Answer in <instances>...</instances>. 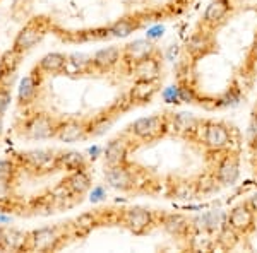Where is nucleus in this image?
Returning a JSON list of instances; mask_svg holds the SVG:
<instances>
[{"instance_id":"1","label":"nucleus","mask_w":257,"mask_h":253,"mask_svg":"<svg viewBox=\"0 0 257 253\" xmlns=\"http://www.w3.org/2000/svg\"><path fill=\"white\" fill-rule=\"evenodd\" d=\"M194 139H197L208 151L223 154L231 149V130L226 123L214 122V120H204L199 123Z\"/></svg>"},{"instance_id":"2","label":"nucleus","mask_w":257,"mask_h":253,"mask_svg":"<svg viewBox=\"0 0 257 253\" xmlns=\"http://www.w3.org/2000/svg\"><path fill=\"white\" fill-rule=\"evenodd\" d=\"M170 130L168 117L165 115H155V117H143L136 120L131 125V132L136 139L144 140V142H151L160 137H163Z\"/></svg>"},{"instance_id":"3","label":"nucleus","mask_w":257,"mask_h":253,"mask_svg":"<svg viewBox=\"0 0 257 253\" xmlns=\"http://www.w3.org/2000/svg\"><path fill=\"white\" fill-rule=\"evenodd\" d=\"M120 222L136 234H144L156 224V214L144 207H131L120 212Z\"/></svg>"},{"instance_id":"4","label":"nucleus","mask_w":257,"mask_h":253,"mask_svg":"<svg viewBox=\"0 0 257 253\" xmlns=\"http://www.w3.org/2000/svg\"><path fill=\"white\" fill-rule=\"evenodd\" d=\"M64 234L60 227L57 226H47L30 233V250L33 251H50L57 250L62 244Z\"/></svg>"},{"instance_id":"5","label":"nucleus","mask_w":257,"mask_h":253,"mask_svg":"<svg viewBox=\"0 0 257 253\" xmlns=\"http://www.w3.org/2000/svg\"><path fill=\"white\" fill-rule=\"evenodd\" d=\"M45 35H47V24H45V21L33 19L18 33L12 47L16 50H19V52L26 53L28 50H31L35 45H38Z\"/></svg>"},{"instance_id":"6","label":"nucleus","mask_w":257,"mask_h":253,"mask_svg":"<svg viewBox=\"0 0 257 253\" xmlns=\"http://www.w3.org/2000/svg\"><path fill=\"white\" fill-rule=\"evenodd\" d=\"M60 122L62 120L53 118L52 115H45V113L35 115V117L26 123V135L35 140L52 139V137L57 135Z\"/></svg>"},{"instance_id":"7","label":"nucleus","mask_w":257,"mask_h":253,"mask_svg":"<svg viewBox=\"0 0 257 253\" xmlns=\"http://www.w3.org/2000/svg\"><path fill=\"white\" fill-rule=\"evenodd\" d=\"M105 180L110 186H113L115 190H120V192L134 190L136 185H139L138 176H136L134 169L128 168V163L108 166V169L105 171Z\"/></svg>"},{"instance_id":"8","label":"nucleus","mask_w":257,"mask_h":253,"mask_svg":"<svg viewBox=\"0 0 257 253\" xmlns=\"http://www.w3.org/2000/svg\"><path fill=\"white\" fill-rule=\"evenodd\" d=\"M23 161L26 166L35 169L40 175L52 173L55 169H60V154H55L52 151H31L23 154Z\"/></svg>"},{"instance_id":"9","label":"nucleus","mask_w":257,"mask_h":253,"mask_svg":"<svg viewBox=\"0 0 257 253\" xmlns=\"http://www.w3.org/2000/svg\"><path fill=\"white\" fill-rule=\"evenodd\" d=\"M216 180L219 185L228 186V185H233L235 181L238 180L240 175V161L238 156L233 154L231 151L223 152V156L219 157L218 164H216Z\"/></svg>"},{"instance_id":"10","label":"nucleus","mask_w":257,"mask_h":253,"mask_svg":"<svg viewBox=\"0 0 257 253\" xmlns=\"http://www.w3.org/2000/svg\"><path fill=\"white\" fill-rule=\"evenodd\" d=\"M226 224L230 227H233L237 233L247 234L250 231H254L255 227V214L252 212V209L247 204H238L230 210Z\"/></svg>"},{"instance_id":"11","label":"nucleus","mask_w":257,"mask_h":253,"mask_svg":"<svg viewBox=\"0 0 257 253\" xmlns=\"http://www.w3.org/2000/svg\"><path fill=\"white\" fill-rule=\"evenodd\" d=\"M89 135V123L84 120H76V118H69L60 122L59 130H57V139L60 142H79V140L86 139Z\"/></svg>"},{"instance_id":"12","label":"nucleus","mask_w":257,"mask_h":253,"mask_svg":"<svg viewBox=\"0 0 257 253\" xmlns=\"http://www.w3.org/2000/svg\"><path fill=\"white\" fill-rule=\"evenodd\" d=\"M128 72L132 74V77H136V81L158 82V79L161 77V62L155 53V55H149L146 59L136 62L134 65H131Z\"/></svg>"},{"instance_id":"13","label":"nucleus","mask_w":257,"mask_h":253,"mask_svg":"<svg viewBox=\"0 0 257 253\" xmlns=\"http://www.w3.org/2000/svg\"><path fill=\"white\" fill-rule=\"evenodd\" d=\"M155 53L156 48L149 40H136L132 43L125 45V48L122 50V62L131 67L136 62L146 59L149 55H155Z\"/></svg>"},{"instance_id":"14","label":"nucleus","mask_w":257,"mask_h":253,"mask_svg":"<svg viewBox=\"0 0 257 253\" xmlns=\"http://www.w3.org/2000/svg\"><path fill=\"white\" fill-rule=\"evenodd\" d=\"M127 156H128V140L120 139V137L118 139L110 140V144L105 147V152H103V157H105L106 166L125 164Z\"/></svg>"},{"instance_id":"15","label":"nucleus","mask_w":257,"mask_h":253,"mask_svg":"<svg viewBox=\"0 0 257 253\" xmlns=\"http://www.w3.org/2000/svg\"><path fill=\"white\" fill-rule=\"evenodd\" d=\"M168 123H170V130L173 134L182 137H194L201 120L192 117L190 113H178L175 117L168 118Z\"/></svg>"},{"instance_id":"16","label":"nucleus","mask_w":257,"mask_h":253,"mask_svg":"<svg viewBox=\"0 0 257 253\" xmlns=\"http://www.w3.org/2000/svg\"><path fill=\"white\" fill-rule=\"evenodd\" d=\"M93 69L96 70H110L115 65H118L122 62V50L117 47H106L98 50L93 55Z\"/></svg>"},{"instance_id":"17","label":"nucleus","mask_w":257,"mask_h":253,"mask_svg":"<svg viewBox=\"0 0 257 253\" xmlns=\"http://www.w3.org/2000/svg\"><path fill=\"white\" fill-rule=\"evenodd\" d=\"M0 250L24 251L30 250V233H23L18 229H4L2 248Z\"/></svg>"},{"instance_id":"18","label":"nucleus","mask_w":257,"mask_h":253,"mask_svg":"<svg viewBox=\"0 0 257 253\" xmlns=\"http://www.w3.org/2000/svg\"><path fill=\"white\" fill-rule=\"evenodd\" d=\"M230 12V0H211L208 9L204 12V24L209 28H216L225 21L226 14Z\"/></svg>"},{"instance_id":"19","label":"nucleus","mask_w":257,"mask_h":253,"mask_svg":"<svg viewBox=\"0 0 257 253\" xmlns=\"http://www.w3.org/2000/svg\"><path fill=\"white\" fill-rule=\"evenodd\" d=\"M158 93V84L153 81H136V84L132 86L128 91V99H131V105L136 103H148L151 101L153 96Z\"/></svg>"},{"instance_id":"20","label":"nucleus","mask_w":257,"mask_h":253,"mask_svg":"<svg viewBox=\"0 0 257 253\" xmlns=\"http://www.w3.org/2000/svg\"><path fill=\"white\" fill-rule=\"evenodd\" d=\"M160 224L173 236H185L190 233V221L182 214H163Z\"/></svg>"},{"instance_id":"21","label":"nucleus","mask_w":257,"mask_h":253,"mask_svg":"<svg viewBox=\"0 0 257 253\" xmlns=\"http://www.w3.org/2000/svg\"><path fill=\"white\" fill-rule=\"evenodd\" d=\"M64 181L76 197H81V195H84L91 188V176H89V173L86 171V168L70 171L69 176L65 178Z\"/></svg>"},{"instance_id":"22","label":"nucleus","mask_w":257,"mask_h":253,"mask_svg":"<svg viewBox=\"0 0 257 253\" xmlns=\"http://www.w3.org/2000/svg\"><path fill=\"white\" fill-rule=\"evenodd\" d=\"M213 50V41L206 33H196V35L190 36V40L187 41V52L194 59L199 57H204Z\"/></svg>"},{"instance_id":"23","label":"nucleus","mask_w":257,"mask_h":253,"mask_svg":"<svg viewBox=\"0 0 257 253\" xmlns=\"http://www.w3.org/2000/svg\"><path fill=\"white\" fill-rule=\"evenodd\" d=\"M38 88H40V79H36L35 72L24 77L19 86V105H24V106L31 105L36 98Z\"/></svg>"},{"instance_id":"24","label":"nucleus","mask_w":257,"mask_h":253,"mask_svg":"<svg viewBox=\"0 0 257 253\" xmlns=\"http://www.w3.org/2000/svg\"><path fill=\"white\" fill-rule=\"evenodd\" d=\"M65 62H67V57H65L64 53H59V52L47 53V55L40 60L36 69L45 74H57V72H62Z\"/></svg>"},{"instance_id":"25","label":"nucleus","mask_w":257,"mask_h":253,"mask_svg":"<svg viewBox=\"0 0 257 253\" xmlns=\"http://www.w3.org/2000/svg\"><path fill=\"white\" fill-rule=\"evenodd\" d=\"M197 195V188L196 183L187 180L177 181V183H172L170 186V197L172 198H178V200H190Z\"/></svg>"},{"instance_id":"26","label":"nucleus","mask_w":257,"mask_h":253,"mask_svg":"<svg viewBox=\"0 0 257 253\" xmlns=\"http://www.w3.org/2000/svg\"><path fill=\"white\" fill-rule=\"evenodd\" d=\"M60 169L65 171H76V169H84L86 168V159L81 152L70 151V152H60Z\"/></svg>"},{"instance_id":"27","label":"nucleus","mask_w":257,"mask_h":253,"mask_svg":"<svg viewBox=\"0 0 257 253\" xmlns=\"http://www.w3.org/2000/svg\"><path fill=\"white\" fill-rule=\"evenodd\" d=\"M99 214H94V212H84L81 214L79 217H76V221L72 224V229L79 234H88L94 226L99 224Z\"/></svg>"},{"instance_id":"28","label":"nucleus","mask_w":257,"mask_h":253,"mask_svg":"<svg viewBox=\"0 0 257 253\" xmlns=\"http://www.w3.org/2000/svg\"><path fill=\"white\" fill-rule=\"evenodd\" d=\"M23 55L24 53L16 50L14 47L7 50V52H4V55L0 57V72H16L21 65Z\"/></svg>"},{"instance_id":"29","label":"nucleus","mask_w":257,"mask_h":253,"mask_svg":"<svg viewBox=\"0 0 257 253\" xmlns=\"http://www.w3.org/2000/svg\"><path fill=\"white\" fill-rule=\"evenodd\" d=\"M136 30H138L136 19L123 18V19L115 21V23L108 28V33L111 36H117V38H125V36H128L131 33H134Z\"/></svg>"},{"instance_id":"30","label":"nucleus","mask_w":257,"mask_h":253,"mask_svg":"<svg viewBox=\"0 0 257 253\" xmlns=\"http://www.w3.org/2000/svg\"><path fill=\"white\" fill-rule=\"evenodd\" d=\"M19 171V164L16 163V159H2L0 161V180L6 181H14L16 175Z\"/></svg>"},{"instance_id":"31","label":"nucleus","mask_w":257,"mask_h":253,"mask_svg":"<svg viewBox=\"0 0 257 253\" xmlns=\"http://www.w3.org/2000/svg\"><path fill=\"white\" fill-rule=\"evenodd\" d=\"M177 93H178L180 101H184V103H192L194 99H196V91H194L192 86H189V84H182Z\"/></svg>"},{"instance_id":"32","label":"nucleus","mask_w":257,"mask_h":253,"mask_svg":"<svg viewBox=\"0 0 257 253\" xmlns=\"http://www.w3.org/2000/svg\"><path fill=\"white\" fill-rule=\"evenodd\" d=\"M11 89L0 86V115H6L7 108L11 105Z\"/></svg>"},{"instance_id":"33","label":"nucleus","mask_w":257,"mask_h":253,"mask_svg":"<svg viewBox=\"0 0 257 253\" xmlns=\"http://www.w3.org/2000/svg\"><path fill=\"white\" fill-rule=\"evenodd\" d=\"M16 72H0V86L4 88H11L14 84Z\"/></svg>"},{"instance_id":"34","label":"nucleus","mask_w":257,"mask_h":253,"mask_svg":"<svg viewBox=\"0 0 257 253\" xmlns=\"http://www.w3.org/2000/svg\"><path fill=\"white\" fill-rule=\"evenodd\" d=\"M248 139H250V142H257V115H254L250 127H248Z\"/></svg>"},{"instance_id":"35","label":"nucleus","mask_w":257,"mask_h":253,"mask_svg":"<svg viewBox=\"0 0 257 253\" xmlns=\"http://www.w3.org/2000/svg\"><path fill=\"white\" fill-rule=\"evenodd\" d=\"M245 204H247L248 207H250V209H252V212L257 214V193H255V195H252V197L248 198V200L245 202Z\"/></svg>"},{"instance_id":"36","label":"nucleus","mask_w":257,"mask_h":253,"mask_svg":"<svg viewBox=\"0 0 257 253\" xmlns=\"http://www.w3.org/2000/svg\"><path fill=\"white\" fill-rule=\"evenodd\" d=\"M160 31H163V28H156V30H151V31H149V35H148V38L151 40V38H155V36H160Z\"/></svg>"},{"instance_id":"37","label":"nucleus","mask_w":257,"mask_h":253,"mask_svg":"<svg viewBox=\"0 0 257 253\" xmlns=\"http://www.w3.org/2000/svg\"><path fill=\"white\" fill-rule=\"evenodd\" d=\"M4 132V122H2V115H0V135H2Z\"/></svg>"},{"instance_id":"38","label":"nucleus","mask_w":257,"mask_h":253,"mask_svg":"<svg viewBox=\"0 0 257 253\" xmlns=\"http://www.w3.org/2000/svg\"><path fill=\"white\" fill-rule=\"evenodd\" d=\"M2 236H4V229L0 227V248H2Z\"/></svg>"}]
</instances>
